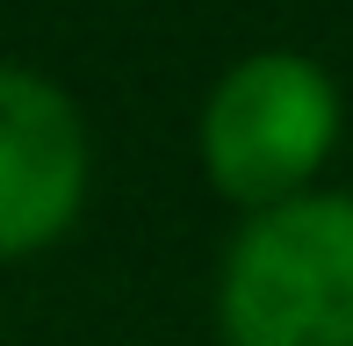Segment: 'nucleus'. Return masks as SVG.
I'll return each mask as SVG.
<instances>
[{"label": "nucleus", "instance_id": "obj_3", "mask_svg": "<svg viewBox=\"0 0 353 346\" xmlns=\"http://www.w3.org/2000/svg\"><path fill=\"white\" fill-rule=\"evenodd\" d=\"M94 145L87 116L51 72L0 65V260L58 245L87 210Z\"/></svg>", "mask_w": 353, "mask_h": 346}, {"label": "nucleus", "instance_id": "obj_2", "mask_svg": "<svg viewBox=\"0 0 353 346\" xmlns=\"http://www.w3.org/2000/svg\"><path fill=\"white\" fill-rule=\"evenodd\" d=\"M339 130H346L339 80L317 58L252 51L210 87V101L195 116V152L216 195L260 216L310 195L325 159L339 152Z\"/></svg>", "mask_w": 353, "mask_h": 346}, {"label": "nucleus", "instance_id": "obj_1", "mask_svg": "<svg viewBox=\"0 0 353 346\" xmlns=\"http://www.w3.org/2000/svg\"><path fill=\"white\" fill-rule=\"evenodd\" d=\"M223 346H353V195H310L238 224L216 267Z\"/></svg>", "mask_w": 353, "mask_h": 346}]
</instances>
